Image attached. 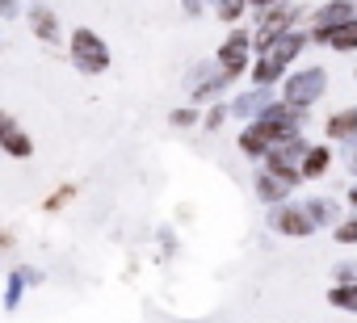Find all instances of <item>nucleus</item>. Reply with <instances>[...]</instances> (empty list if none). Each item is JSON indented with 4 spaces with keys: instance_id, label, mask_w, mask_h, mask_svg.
<instances>
[{
    "instance_id": "nucleus-1",
    "label": "nucleus",
    "mask_w": 357,
    "mask_h": 323,
    "mask_svg": "<svg viewBox=\"0 0 357 323\" xmlns=\"http://www.w3.org/2000/svg\"><path fill=\"white\" fill-rule=\"evenodd\" d=\"M72 47H76V55H80V63H84V68H105V63H109L105 47H101L89 30H80V34L72 38Z\"/></svg>"
},
{
    "instance_id": "nucleus-2",
    "label": "nucleus",
    "mask_w": 357,
    "mask_h": 323,
    "mask_svg": "<svg viewBox=\"0 0 357 323\" xmlns=\"http://www.w3.org/2000/svg\"><path fill=\"white\" fill-rule=\"evenodd\" d=\"M244 47H248L244 34H236V38L223 42V68H227V72H240V68H244Z\"/></svg>"
},
{
    "instance_id": "nucleus-3",
    "label": "nucleus",
    "mask_w": 357,
    "mask_h": 323,
    "mask_svg": "<svg viewBox=\"0 0 357 323\" xmlns=\"http://www.w3.org/2000/svg\"><path fill=\"white\" fill-rule=\"evenodd\" d=\"M328 42L336 47V51H349V47H357V17H349V22H340L332 34H328Z\"/></svg>"
},
{
    "instance_id": "nucleus-4",
    "label": "nucleus",
    "mask_w": 357,
    "mask_h": 323,
    "mask_svg": "<svg viewBox=\"0 0 357 323\" xmlns=\"http://www.w3.org/2000/svg\"><path fill=\"white\" fill-rule=\"evenodd\" d=\"M30 22H34V34H38V38L55 42V34H59V30H55V13H51V9H43V5H38V9L30 13Z\"/></svg>"
},
{
    "instance_id": "nucleus-5",
    "label": "nucleus",
    "mask_w": 357,
    "mask_h": 323,
    "mask_svg": "<svg viewBox=\"0 0 357 323\" xmlns=\"http://www.w3.org/2000/svg\"><path fill=\"white\" fill-rule=\"evenodd\" d=\"M353 130H357V113H340V118L328 122V134H336V139H344V134H353Z\"/></svg>"
},
{
    "instance_id": "nucleus-6",
    "label": "nucleus",
    "mask_w": 357,
    "mask_h": 323,
    "mask_svg": "<svg viewBox=\"0 0 357 323\" xmlns=\"http://www.w3.org/2000/svg\"><path fill=\"white\" fill-rule=\"evenodd\" d=\"M5 143H9V151H13V155H26V151H30V143L13 130V118H5Z\"/></svg>"
},
{
    "instance_id": "nucleus-7",
    "label": "nucleus",
    "mask_w": 357,
    "mask_h": 323,
    "mask_svg": "<svg viewBox=\"0 0 357 323\" xmlns=\"http://www.w3.org/2000/svg\"><path fill=\"white\" fill-rule=\"evenodd\" d=\"M282 231H290V235H307L311 231V223H307V214H298V210H290V214H282Z\"/></svg>"
},
{
    "instance_id": "nucleus-8",
    "label": "nucleus",
    "mask_w": 357,
    "mask_h": 323,
    "mask_svg": "<svg viewBox=\"0 0 357 323\" xmlns=\"http://www.w3.org/2000/svg\"><path fill=\"white\" fill-rule=\"evenodd\" d=\"M324 164H328V151H311V159H307V177H315V173H324Z\"/></svg>"
},
{
    "instance_id": "nucleus-9",
    "label": "nucleus",
    "mask_w": 357,
    "mask_h": 323,
    "mask_svg": "<svg viewBox=\"0 0 357 323\" xmlns=\"http://www.w3.org/2000/svg\"><path fill=\"white\" fill-rule=\"evenodd\" d=\"M332 302H340V306H357V285H353V290H332Z\"/></svg>"
},
{
    "instance_id": "nucleus-10",
    "label": "nucleus",
    "mask_w": 357,
    "mask_h": 323,
    "mask_svg": "<svg viewBox=\"0 0 357 323\" xmlns=\"http://www.w3.org/2000/svg\"><path fill=\"white\" fill-rule=\"evenodd\" d=\"M240 9H244V0H223V9H219V13H223V22H236Z\"/></svg>"
},
{
    "instance_id": "nucleus-11",
    "label": "nucleus",
    "mask_w": 357,
    "mask_h": 323,
    "mask_svg": "<svg viewBox=\"0 0 357 323\" xmlns=\"http://www.w3.org/2000/svg\"><path fill=\"white\" fill-rule=\"evenodd\" d=\"M286 189L278 185V181H269V177H261V198H282Z\"/></svg>"
},
{
    "instance_id": "nucleus-12",
    "label": "nucleus",
    "mask_w": 357,
    "mask_h": 323,
    "mask_svg": "<svg viewBox=\"0 0 357 323\" xmlns=\"http://www.w3.org/2000/svg\"><path fill=\"white\" fill-rule=\"evenodd\" d=\"M172 122H176V126H190V122H194V113H190V109H181V113H172Z\"/></svg>"
}]
</instances>
